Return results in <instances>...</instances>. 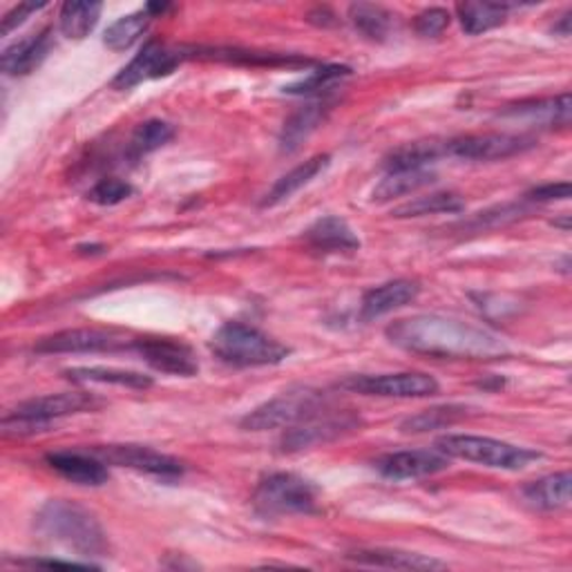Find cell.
I'll use <instances>...</instances> for the list:
<instances>
[{
  "mask_svg": "<svg viewBox=\"0 0 572 572\" xmlns=\"http://www.w3.org/2000/svg\"><path fill=\"white\" fill-rule=\"evenodd\" d=\"M307 21L314 23V25H318V28H334V25H338V17H336L329 8H316V10H311L309 17H307Z\"/></svg>",
  "mask_w": 572,
  "mask_h": 572,
  "instance_id": "42",
  "label": "cell"
},
{
  "mask_svg": "<svg viewBox=\"0 0 572 572\" xmlns=\"http://www.w3.org/2000/svg\"><path fill=\"white\" fill-rule=\"evenodd\" d=\"M132 186L123 180H116V177H108V180H101L90 193H88V200L99 204V206H116L121 202H125L130 195H132Z\"/></svg>",
  "mask_w": 572,
  "mask_h": 572,
  "instance_id": "37",
  "label": "cell"
},
{
  "mask_svg": "<svg viewBox=\"0 0 572 572\" xmlns=\"http://www.w3.org/2000/svg\"><path fill=\"white\" fill-rule=\"evenodd\" d=\"M309 246L318 253H349L360 248V239L354 233V228L336 215L318 219L307 233H305Z\"/></svg>",
  "mask_w": 572,
  "mask_h": 572,
  "instance_id": "22",
  "label": "cell"
},
{
  "mask_svg": "<svg viewBox=\"0 0 572 572\" xmlns=\"http://www.w3.org/2000/svg\"><path fill=\"white\" fill-rule=\"evenodd\" d=\"M358 565H371V568H389V570H439L446 568L443 561L416 554V552H402V550H389V548H365L354 550L347 554Z\"/></svg>",
  "mask_w": 572,
  "mask_h": 572,
  "instance_id": "21",
  "label": "cell"
},
{
  "mask_svg": "<svg viewBox=\"0 0 572 572\" xmlns=\"http://www.w3.org/2000/svg\"><path fill=\"white\" fill-rule=\"evenodd\" d=\"M435 180H437V175L432 171H427V168H420V171H394V173H387V177L374 188L371 200L378 202V204H385V202H391V200L418 193L420 188L429 186Z\"/></svg>",
  "mask_w": 572,
  "mask_h": 572,
  "instance_id": "27",
  "label": "cell"
},
{
  "mask_svg": "<svg viewBox=\"0 0 572 572\" xmlns=\"http://www.w3.org/2000/svg\"><path fill=\"white\" fill-rule=\"evenodd\" d=\"M101 12V3H65L59 12V28L68 39L81 41L96 28Z\"/></svg>",
  "mask_w": 572,
  "mask_h": 572,
  "instance_id": "32",
  "label": "cell"
},
{
  "mask_svg": "<svg viewBox=\"0 0 572 572\" xmlns=\"http://www.w3.org/2000/svg\"><path fill=\"white\" fill-rule=\"evenodd\" d=\"M349 19L354 28L369 41H387V37L394 30V14L382 6L371 3H356L349 8Z\"/></svg>",
  "mask_w": 572,
  "mask_h": 572,
  "instance_id": "30",
  "label": "cell"
},
{
  "mask_svg": "<svg viewBox=\"0 0 572 572\" xmlns=\"http://www.w3.org/2000/svg\"><path fill=\"white\" fill-rule=\"evenodd\" d=\"M340 389L362 396H380V398H427L437 396L441 385L435 376L420 371H402V374H378V376H349L338 382Z\"/></svg>",
  "mask_w": 572,
  "mask_h": 572,
  "instance_id": "8",
  "label": "cell"
},
{
  "mask_svg": "<svg viewBox=\"0 0 572 572\" xmlns=\"http://www.w3.org/2000/svg\"><path fill=\"white\" fill-rule=\"evenodd\" d=\"M466 202L457 193H432L427 197H418L394 208V217H425V215H441V213H461Z\"/></svg>",
  "mask_w": 572,
  "mask_h": 572,
  "instance_id": "36",
  "label": "cell"
},
{
  "mask_svg": "<svg viewBox=\"0 0 572 572\" xmlns=\"http://www.w3.org/2000/svg\"><path fill=\"white\" fill-rule=\"evenodd\" d=\"M134 336L116 329H65L37 343V354H103L136 347Z\"/></svg>",
  "mask_w": 572,
  "mask_h": 572,
  "instance_id": "10",
  "label": "cell"
},
{
  "mask_svg": "<svg viewBox=\"0 0 572 572\" xmlns=\"http://www.w3.org/2000/svg\"><path fill=\"white\" fill-rule=\"evenodd\" d=\"M378 474L391 481H407V479H422L432 477L450 468V457L441 450H402L382 454L374 461Z\"/></svg>",
  "mask_w": 572,
  "mask_h": 572,
  "instance_id": "14",
  "label": "cell"
},
{
  "mask_svg": "<svg viewBox=\"0 0 572 572\" xmlns=\"http://www.w3.org/2000/svg\"><path fill=\"white\" fill-rule=\"evenodd\" d=\"M134 351H139L155 371L168 376L191 378L200 371L193 349L173 338H139Z\"/></svg>",
  "mask_w": 572,
  "mask_h": 572,
  "instance_id": "15",
  "label": "cell"
},
{
  "mask_svg": "<svg viewBox=\"0 0 572 572\" xmlns=\"http://www.w3.org/2000/svg\"><path fill=\"white\" fill-rule=\"evenodd\" d=\"M43 8H45V3H23V6L14 8V10L3 19V37H8L12 30H17L21 23H25L30 14H34V12L43 10Z\"/></svg>",
  "mask_w": 572,
  "mask_h": 572,
  "instance_id": "41",
  "label": "cell"
},
{
  "mask_svg": "<svg viewBox=\"0 0 572 572\" xmlns=\"http://www.w3.org/2000/svg\"><path fill=\"white\" fill-rule=\"evenodd\" d=\"M450 21H452V17L448 10L429 8V10H422L413 19V30L422 39H435V37H441L450 28Z\"/></svg>",
  "mask_w": 572,
  "mask_h": 572,
  "instance_id": "38",
  "label": "cell"
},
{
  "mask_svg": "<svg viewBox=\"0 0 572 572\" xmlns=\"http://www.w3.org/2000/svg\"><path fill=\"white\" fill-rule=\"evenodd\" d=\"M52 50V30L45 28L37 34H30L0 54V68L8 76H28L32 74Z\"/></svg>",
  "mask_w": 572,
  "mask_h": 572,
  "instance_id": "16",
  "label": "cell"
},
{
  "mask_svg": "<svg viewBox=\"0 0 572 572\" xmlns=\"http://www.w3.org/2000/svg\"><path fill=\"white\" fill-rule=\"evenodd\" d=\"M443 155H446V143L416 141V143H407V146L396 149L385 160V168H387V173H394V171H420V168H427V164L437 162Z\"/></svg>",
  "mask_w": 572,
  "mask_h": 572,
  "instance_id": "28",
  "label": "cell"
},
{
  "mask_svg": "<svg viewBox=\"0 0 572 572\" xmlns=\"http://www.w3.org/2000/svg\"><path fill=\"white\" fill-rule=\"evenodd\" d=\"M329 162L331 157L329 155H316L311 157L309 162L296 166L292 173H286L284 177H279L270 191L266 193V197L262 200V206L268 208V206H277L282 204L284 200H289L294 193H298L300 188H305L307 184H311L320 173H325L329 168Z\"/></svg>",
  "mask_w": 572,
  "mask_h": 572,
  "instance_id": "25",
  "label": "cell"
},
{
  "mask_svg": "<svg viewBox=\"0 0 572 572\" xmlns=\"http://www.w3.org/2000/svg\"><path fill=\"white\" fill-rule=\"evenodd\" d=\"M37 530L45 539L61 543L81 556H101L108 550V539L99 519L83 505L65 499H52L39 510Z\"/></svg>",
  "mask_w": 572,
  "mask_h": 572,
  "instance_id": "2",
  "label": "cell"
},
{
  "mask_svg": "<svg viewBox=\"0 0 572 572\" xmlns=\"http://www.w3.org/2000/svg\"><path fill=\"white\" fill-rule=\"evenodd\" d=\"M347 76H351V68H347V65H323V68L314 70L311 74H307L305 79L286 85L284 92L296 94V96L325 94V92L334 90L338 83H343Z\"/></svg>",
  "mask_w": 572,
  "mask_h": 572,
  "instance_id": "34",
  "label": "cell"
},
{
  "mask_svg": "<svg viewBox=\"0 0 572 572\" xmlns=\"http://www.w3.org/2000/svg\"><path fill=\"white\" fill-rule=\"evenodd\" d=\"M99 400L85 391H65V394H50L39 396L32 400L21 402L17 409H12L3 418L6 435H34L41 429H48L54 420L83 413L90 409H96Z\"/></svg>",
  "mask_w": 572,
  "mask_h": 572,
  "instance_id": "5",
  "label": "cell"
},
{
  "mask_svg": "<svg viewBox=\"0 0 572 572\" xmlns=\"http://www.w3.org/2000/svg\"><path fill=\"white\" fill-rule=\"evenodd\" d=\"M501 116L525 121L530 125L543 127H565L570 125V94L563 92L554 99H539L510 105L501 110Z\"/></svg>",
  "mask_w": 572,
  "mask_h": 572,
  "instance_id": "20",
  "label": "cell"
},
{
  "mask_svg": "<svg viewBox=\"0 0 572 572\" xmlns=\"http://www.w3.org/2000/svg\"><path fill=\"white\" fill-rule=\"evenodd\" d=\"M534 146V141L523 134L488 132V134H468L446 141V155L459 157L466 162H499L514 155H521Z\"/></svg>",
  "mask_w": 572,
  "mask_h": 572,
  "instance_id": "11",
  "label": "cell"
},
{
  "mask_svg": "<svg viewBox=\"0 0 572 572\" xmlns=\"http://www.w3.org/2000/svg\"><path fill=\"white\" fill-rule=\"evenodd\" d=\"M323 409H327V398L323 391L294 387L246 413L242 418V429H246V432H266V429L292 427Z\"/></svg>",
  "mask_w": 572,
  "mask_h": 572,
  "instance_id": "7",
  "label": "cell"
},
{
  "mask_svg": "<svg viewBox=\"0 0 572 572\" xmlns=\"http://www.w3.org/2000/svg\"><path fill=\"white\" fill-rule=\"evenodd\" d=\"M186 59L200 57V59H213L224 63H237V65H286V68H298V65H311L314 61L298 54H275V52H255V50H184Z\"/></svg>",
  "mask_w": 572,
  "mask_h": 572,
  "instance_id": "23",
  "label": "cell"
},
{
  "mask_svg": "<svg viewBox=\"0 0 572 572\" xmlns=\"http://www.w3.org/2000/svg\"><path fill=\"white\" fill-rule=\"evenodd\" d=\"M508 10V6L499 3H461L457 8V14L463 32L470 37H479L503 25Z\"/></svg>",
  "mask_w": 572,
  "mask_h": 572,
  "instance_id": "31",
  "label": "cell"
},
{
  "mask_svg": "<svg viewBox=\"0 0 572 572\" xmlns=\"http://www.w3.org/2000/svg\"><path fill=\"white\" fill-rule=\"evenodd\" d=\"M186 59L184 50H171L157 41L143 45V50L114 76L112 85L119 90H130L139 83L171 76L182 61Z\"/></svg>",
  "mask_w": 572,
  "mask_h": 572,
  "instance_id": "12",
  "label": "cell"
},
{
  "mask_svg": "<svg viewBox=\"0 0 572 572\" xmlns=\"http://www.w3.org/2000/svg\"><path fill=\"white\" fill-rule=\"evenodd\" d=\"M468 416L466 407L459 405H446V407H432L425 409L411 418H407L400 429L405 435H422V432H435V429H443V427H452L459 420H463Z\"/></svg>",
  "mask_w": 572,
  "mask_h": 572,
  "instance_id": "33",
  "label": "cell"
},
{
  "mask_svg": "<svg viewBox=\"0 0 572 572\" xmlns=\"http://www.w3.org/2000/svg\"><path fill=\"white\" fill-rule=\"evenodd\" d=\"M554 34H561V37H570V12L559 21V25L552 28Z\"/></svg>",
  "mask_w": 572,
  "mask_h": 572,
  "instance_id": "43",
  "label": "cell"
},
{
  "mask_svg": "<svg viewBox=\"0 0 572 572\" xmlns=\"http://www.w3.org/2000/svg\"><path fill=\"white\" fill-rule=\"evenodd\" d=\"M418 294H420V286L413 279H391V282L378 284L362 296L360 316L365 320H376L380 316H387L396 309L411 305L418 298Z\"/></svg>",
  "mask_w": 572,
  "mask_h": 572,
  "instance_id": "17",
  "label": "cell"
},
{
  "mask_svg": "<svg viewBox=\"0 0 572 572\" xmlns=\"http://www.w3.org/2000/svg\"><path fill=\"white\" fill-rule=\"evenodd\" d=\"M68 380L76 385H119L127 389H151L153 378L139 371H127V369H112V367H74L63 371Z\"/></svg>",
  "mask_w": 572,
  "mask_h": 572,
  "instance_id": "26",
  "label": "cell"
},
{
  "mask_svg": "<svg viewBox=\"0 0 572 572\" xmlns=\"http://www.w3.org/2000/svg\"><path fill=\"white\" fill-rule=\"evenodd\" d=\"M521 213H525V208H523V206L505 204V206H499V208H492V211L479 213V217H477L474 222H470V226H474V228L499 226V224H505V222H514L517 217H521Z\"/></svg>",
  "mask_w": 572,
  "mask_h": 572,
  "instance_id": "39",
  "label": "cell"
},
{
  "mask_svg": "<svg viewBox=\"0 0 572 572\" xmlns=\"http://www.w3.org/2000/svg\"><path fill=\"white\" fill-rule=\"evenodd\" d=\"M387 338L409 354L446 360H492L505 354V345L488 329L435 314L389 325Z\"/></svg>",
  "mask_w": 572,
  "mask_h": 572,
  "instance_id": "1",
  "label": "cell"
},
{
  "mask_svg": "<svg viewBox=\"0 0 572 572\" xmlns=\"http://www.w3.org/2000/svg\"><path fill=\"white\" fill-rule=\"evenodd\" d=\"M570 197V184H545L525 195L530 202H554V200H568Z\"/></svg>",
  "mask_w": 572,
  "mask_h": 572,
  "instance_id": "40",
  "label": "cell"
},
{
  "mask_svg": "<svg viewBox=\"0 0 572 572\" xmlns=\"http://www.w3.org/2000/svg\"><path fill=\"white\" fill-rule=\"evenodd\" d=\"M175 136V127L162 119H151V121H143L132 139H130V155L132 157H143V155H151L155 151H160L162 146Z\"/></svg>",
  "mask_w": 572,
  "mask_h": 572,
  "instance_id": "35",
  "label": "cell"
},
{
  "mask_svg": "<svg viewBox=\"0 0 572 572\" xmlns=\"http://www.w3.org/2000/svg\"><path fill=\"white\" fill-rule=\"evenodd\" d=\"M92 454L99 457L105 466L130 468L157 479H177L184 474V466L177 459L143 446H103L94 448Z\"/></svg>",
  "mask_w": 572,
  "mask_h": 572,
  "instance_id": "13",
  "label": "cell"
},
{
  "mask_svg": "<svg viewBox=\"0 0 572 572\" xmlns=\"http://www.w3.org/2000/svg\"><path fill=\"white\" fill-rule=\"evenodd\" d=\"M437 450H441L450 459H461V461L479 463L492 470H508V472L525 470L528 466L541 459V452H534L530 448H519L505 441H497L490 437H474V435L441 437L437 443Z\"/></svg>",
  "mask_w": 572,
  "mask_h": 572,
  "instance_id": "4",
  "label": "cell"
},
{
  "mask_svg": "<svg viewBox=\"0 0 572 572\" xmlns=\"http://www.w3.org/2000/svg\"><path fill=\"white\" fill-rule=\"evenodd\" d=\"M151 23H153V14H151L146 8H143V10H139V12H134V14H127V17L119 19V21H114V23L105 30L103 43H105V48L112 50V52H125V50H130L143 34L149 32Z\"/></svg>",
  "mask_w": 572,
  "mask_h": 572,
  "instance_id": "29",
  "label": "cell"
},
{
  "mask_svg": "<svg viewBox=\"0 0 572 572\" xmlns=\"http://www.w3.org/2000/svg\"><path fill=\"white\" fill-rule=\"evenodd\" d=\"M211 351L231 367L279 365L292 354L279 340L244 323H226L211 338Z\"/></svg>",
  "mask_w": 572,
  "mask_h": 572,
  "instance_id": "3",
  "label": "cell"
},
{
  "mask_svg": "<svg viewBox=\"0 0 572 572\" xmlns=\"http://www.w3.org/2000/svg\"><path fill=\"white\" fill-rule=\"evenodd\" d=\"M45 463L65 481L76 486L99 488L110 479L108 466L92 452H54L45 457Z\"/></svg>",
  "mask_w": 572,
  "mask_h": 572,
  "instance_id": "19",
  "label": "cell"
},
{
  "mask_svg": "<svg viewBox=\"0 0 572 572\" xmlns=\"http://www.w3.org/2000/svg\"><path fill=\"white\" fill-rule=\"evenodd\" d=\"M253 505L266 519L314 514L318 512V488L298 474L275 472L257 483Z\"/></svg>",
  "mask_w": 572,
  "mask_h": 572,
  "instance_id": "6",
  "label": "cell"
},
{
  "mask_svg": "<svg viewBox=\"0 0 572 572\" xmlns=\"http://www.w3.org/2000/svg\"><path fill=\"white\" fill-rule=\"evenodd\" d=\"M570 488H572V477L565 470L528 483L523 488V499L537 510H545V512L563 510L570 505Z\"/></svg>",
  "mask_w": 572,
  "mask_h": 572,
  "instance_id": "24",
  "label": "cell"
},
{
  "mask_svg": "<svg viewBox=\"0 0 572 572\" xmlns=\"http://www.w3.org/2000/svg\"><path fill=\"white\" fill-rule=\"evenodd\" d=\"M360 427V418L351 411H340L334 413L329 409L318 411L316 416L298 422L296 427H292L279 441L282 452H303V450H311L325 443H331L354 429Z\"/></svg>",
  "mask_w": 572,
  "mask_h": 572,
  "instance_id": "9",
  "label": "cell"
},
{
  "mask_svg": "<svg viewBox=\"0 0 572 572\" xmlns=\"http://www.w3.org/2000/svg\"><path fill=\"white\" fill-rule=\"evenodd\" d=\"M331 112L329 101H311L296 110L289 119L284 121L282 132H279V153L282 155H294L303 149V143L325 123L327 114Z\"/></svg>",
  "mask_w": 572,
  "mask_h": 572,
  "instance_id": "18",
  "label": "cell"
}]
</instances>
